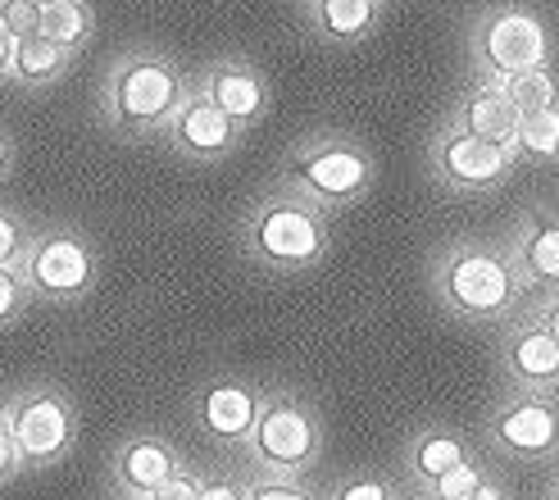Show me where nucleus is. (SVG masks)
Here are the masks:
<instances>
[{
    "label": "nucleus",
    "mask_w": 559,
    "mask_h": 500,
    "mask_svg": "<svg viewBox=\"0 0 559 500\" xmlns=\"http://www.w3.org/2000/svg\"><path fill=\"white\" fill-rule=\"evenodd\" d=\"M542 328H546V332H550V337L559 342V300H555V305H550V310H546V319H542Z\"/></svg>",
    "instance_id": "nucleus-35"
},
{
    "label": "nucleus",
    "mask_w": 559,
    "mask_h": 500,
    "mask_svg": "<svg viewBox=\"0 0 559 500\" xmlns=\"http://www.w3.org/2000/svg\"><path fill=\"white\" fill-rule=\"evenodd\" d=\"M19 474H23L19 447H14V432H10V419H5V405H0V483H14Z\"/></svg>",
    "instance_id": "nucleus-30"
},
{
    "label": "nucleus",
    "mask_w": 559,
    "mask_h": 500,
    "mask_svg": "<svg viewBox=\"0 0 559 500\" xmlns=\"http://www.w3.org/2000/svg\"><path fill=\"white\" fill-rule=\"evenodd\" d=\"M323 447L319 419L305 409L296 396H269L260 401L255 428L246 437V451L255 455V464L273 478H296L300 468H310Z\"/></svg>",
    "instance_id": "nucleus-6"
},
{
    "label": "nucleus",
    "mask_w": 559,
    "mask_h": 500,
    "mask_svg": "<svg viewBox=\"0 0 559 500\" xmlns=\"http://www.w3.org/2000/svg\"><path fill=\"white\" fill-rule=\"evenodd\" d=\"M460 128L468 136H483V142H496V146H506L514 151V132H519V109L510 105L506 87H483V92H473L460 109Z\"/></svg>",
    "instance_id": "nucleus-16"
},
{
    "label": "nucleus",
    "mask_w": 559,
    "mask_h": 500,
    "mask_svg": "<svg viewBox=\"0 0 559 500\" xmlns=\"http://www.w3.org/2000/svg\"><path fill=\"white\" fill-rule=\"evenodd\" d=\"M378 19V0H314V27L332 41L365 37Z\"/></svg>",
    "instance_id": "nucleus-21"
},
{
    "label": "nucleus",
    "mask_w": 559,
    "mask_h": 500,
    "mask_svg": "<svg viewBox=\"0 0 559 500\" xmlns=\"http://www.w3.org/2000/svg\"><path fill=\"white\" fill-rule=\"evenodd\" d=\"M478 55H483V69L496 78V87H506L519 73L546 69V55H550L546 23L527 10H500L483 23Z\"/></svg>",
    "instance_id": "nucleus-8"
},
{
    "label": "nucleus",
    "mask_w": 559,
    "mask_h": 500,
    "mask_svg": "<svg viewBox=\"0 0 559 500\" xmlns=\"http://www.w3.org/2000/svg\"><path fill=\"white\" fill-rule=\"evenodd\" d=\"M27 305H33V296H27L19 269H0V328L19 323Z\"/></svg>",
    "instance_id": "nucleus-27"
},
{
    "label": "nucleus",
    "mask_w": 559,
    "mask_h": 500,
    "mask_svg": "<svg viewBox=\"0 0 559 500\" xmlns=\"http://www.w3.org/2000/svg\"><path fill=\"white\" fill-rule=\"evenodd\" d=\"M151 500H201V478H195L191 468H178V474L164 483Z\"/></svg>",
    "instance_id": "nucleus-31"
},
{
    "label": "nucleus",
    "mask_w": 559,
    "mask_h": 500,
    "mask_svg": "<svg viewBox=\"0 0 559 500\" xmlns=\"http://www.w3.org/2000/svg\"><path fill=\"white\" fill-rule=\"evenodd\" d=\"M373 178L369 155L350 142H314L287 159V187L314 205H350Z\"/></svg>",
    "instance_id": "nucleus-7"
},
{
    "label": "nucleus",
    "mask_w": 559,
    "mask_h": 500,
    "mask_svg": "<svg viewBox=\"0 0 559 500\" xmlns=\"http://www.w3.org/2000/svg\"><path fill=\"white\" fill-rule=\"evenodd\" d=\"M10 164H14V142H10L5 132H0V178L10 174Z\"/></svg>",
    "instance_id": "nucleus-34"
},
{
    "label": "nucleus",
    "mask_w": 559,
    "mask_h": 500,
    "mask_svg": "<svg viewBox=\"0 0 559 500\" xmlns=\"http://www.w3.org/2000/svg\"><path fill=\"white\" fill-rule=\"evenodd\" d=\"M164 132H169V142L187 159H223L241 136V128L223 115V109H214L205 96H187Z\"/></svg>",
    "instance_id": "nucleus-11"
},
{
    "label": "nucleus",
    "mask_w": 559,
    "mask_h": 500,
    "mask_svg": "<svg viewBox=\"0 0 559 500\" xmlns=\"http://www.w3.org/2000/svg\"><path fill=\"white\" fill-rule=\"evenodd\" d=\"M246 250L273 273H300L323 260L328 250V218L314 201L296 191H277L260 201L246 224Z\"/></svg>",
    "instance_id": "nucleus-2"
},
{
    "label": "nucleus",
    "mask_w": 559,
    "mask_h": 500,
    "mask_svg": "<svg viewBox=\"0 0 559 500\" xmlns=\"http://www.w3.org/2000/svg\"><path fill=\"white\" fill-rule=\"evenodd\" d=\"M519 264L523 273L542 287H559V218L555 214H533L527 233L519 241Z\"/></svg>",
    "instance_id": "nucleus-18"
},
{
    "label": "nucleus",
    "mask_w": 559,
    "mask_h": 500,
    "mask_svg": "<svg viewBox=\"0 0 559 500\" xmlns=\"http://www.w3.org/2000/svg\"><path fill=\"white\" fill-rule=\"evenodd\" d=\"M27 241H33V228L10 205H0V269H19Z\"/></svg>",
    "instance_id": "nucleus-26"
},
{
    "label": "nucleus",
    "mask_w": 559,
    "mask_h": 500,
    "mask_svg": "<svg viewBox=\"0 0 559 500\" xmlns=\"http://www.w3.org/2000/svg\"><path fill=\"white\" fill-rule=\"evenodd\" d=\"M10 50H14V41L0 33V78H5V69H10Z\"/></svg>",
    "instance_id": "nucleus-36"
},
{
    "label": "nucleus",
    "mask_w": 559,
    "mask_h": 500,
    "mask_svg": "<svg viewBox=\"0 0 559 500\" xmlns=\"http://www.w3.org/2000/svg\"><path fill=\"white\" fill-rule=\"evenodd\" d=\"M19 277L33 300H50V305L82 300L100 277L96 246L69 228L33 233V241H27L23 260H19Z\"/></svg>",
    "instance_id": "nucleus-3"
},
{
    "label": "nucleus",
    "mask_w": 559,
    "mask_h": 500,
    "mask_svg": "<svg viewBox=\"0 0 559 500\" xmlns=\"http://www.w3.org/2000/svg\"><path fill=\"white\" fill-rule=\"evenodd\" d=\"M0 33H5L10 41L41 33V5L37 0H0Z\"/></svg>",
    "instance_id": "nucleus-25"
},
{
    "label": "nucleus",
    "mask_w": 559,
    "mask_h": 500,
    "mask_svg": "<svg viewBox=\"0 0 559 500\" xmlns=\"http://www.w3.org/2000/svg\"><path fill=\"white\" fill-rule=\"evenodd\" d=\"M37 5H41V10H46V5H55V0H37Z\"/></svg>",
    "instance_id": "nucleus-38"
},
{
    "label": "nucleus",
    "mask_w": 559,
    "mask_h": 500,
    "mask_svg": "<svg viewBox=\"0 0 559 500\" xmlns=\"http://www.w3.org/2000/svg\"><path fill=\"white\" fill-rule=\"evenodd\" d=\"M182 468L178 451L169 447L164 437H132L115 451V464H109V474H115V487L119 496H142L151 500L164 483Z\"/></svg>",
    "instance_id": "nucleus-12"
},
{
    "label": "nucleus",
    "mask_w": 559,
    "mask_h": 500,
    "mask_svg": "<svg viewBox=\"0 0 559 500\" xmlns=\"http://www.w3.org/2000/svg\"><path fill=\"white\" fill-rule=\"evenodd\" d=\"M491 441L506 455L542 460L559 451V405L550 396H523L491 419Z\"/></svg>",
    "instance_id": "nucleus-9"
},
{
    "label": "nucleus",
    "mask_w": 559,
    "mask_h": 500,
    "mask_svg": "<svg viewBox=\"0 0 559 500\" xmlns=\"http://www.w3.org/2000/svg\"><path fill=\"white\" fill-rule=\"evenodd\" d=\"M437 164H441V178L455 182V187H491L510 174L514 164V151L496 146V142H483V136H468L464 128L451 132L437 151Z\"/></svg>",
    "instance_id": "nucleus-13"
},
{
    "label": "nucleus",
    "mask_w": 559,
    "mask_h": 500,
    "mask_svg": "<svg viewBox=\"0 0 559 500\" xmlns=\"http://www.w3.org/2000/svg\"><path fill=\"white\" fill-rule=\"evenodd\" d=\"M201 96H205L214 109H223V115H228L237 128L255 123V119L264 115V105H269L264 78L250 69V64H241V60H223V64H214V69L205 73Z\"/></svg>",
    "instance_id": "nucleus-14"
},
{
    "label": "nucleus",
    "mask_w": 559,
    "mask_h": 500,
    "mask_svg": "<svg viewBox=\"0 0 559 500\" xmlns=\"http://www.w3.org/2000/svg\"><path fill=\"white\" fill-rule=\"evenodd\" d=\"M182 100H187V87L174 60H164L155 50H132L109 73L105 115L123 136H159Z\"/></svg>",
    "instance_id": "nucleus-1"
},
{
    "label": "nucleus",
    "mask_w": 559,
    "mask_h": 500,
    "mask_svg": "<svg viewBox=\"0 0 559 500\" xmlns=\"http://www.w3.org/2000/svg\"><path fill=\"white\" fill-rule=\"evenodd\" d=\"M506 96L519 115H537V109H550L559 105V92H555V78L546 69H533V73H519L506 82Z\"/></svg>",
    "instance_id": "nucleus-23"
},
{
    "label": "nucleus",
    "mask_w": 559,
    "mask_h": 500,
    "mask_svg": "<svg viewBox=\"0 0 559 500\" xmlns=\"http://www.w3.org/2000/svg\"><path fill=\"white\" fill-rule=\"evenodd\" d=\"M246 500H319L310 487H300L296 478H273L260 474L255 483H246Z\"/></svg>",
    "instance_id": "nucleus-28"
},
{
    "label": "nucleus",
    "mask_w": 559,
    "mask_h": 500,
    "mask_svg": "<svg viewBox=\"0 0 559 500\" xmlns=\"http://www.w3.org/2000/svg\"><path fill=\"white\" fill-rule=\"evenodd\" d=\"M514 151L533 155V159H555L559 155V105L537 109V115H519Z\"/></svg>",
    "instance_id": "nucleus-22"
},
{
    "label": "nucleus",
    "mask_w": 559,
    "mask_h": 500,
    "mask_svg": "<svg viewBox=\"0 0 559 500\" xmlns=\"http://www.w3.org/2000/svg\"><path fill=\"white\" fill-rule=\"evenodd\" d=\"M92 23H96L92 0H55V5L41 10V37L73 55V50L87 46Z\"/></svg>",
    "instance_id": "nucleus-20"
},
{
    "label": "nucleus",
    "mask_w": 559,
    "mask_h": 500,
    "mask_svg": "<svg viewBox=\"0 0 559 500\" xmlns=\"http://www.w3.org/2000/svg\"><path fill=\"white\" fill-rule=\"evenodd\" d=\"M260 401L264 396L250 382H237V378L205 382L201 396H195V424H201L214 441H223V447H246L250 428H255Z\"/></svg>",
    "instance_id": "nucleus-10"
},
{
    "label": "nucleus",
    "mask_w": 559,
    "mask_h": 500,
    "mask_svg": "<svg viewBox=\"0 0 559 500\" xmlns=\"http://www.w3.org/2000/svg\"><path fill=\"white\" fill-rule=\"evenodd\" d=\"M332 500H396V491H391L382 478H346L337 491H332Z\"/></svg>",
    "instance_id": "nucleus-29"
},
{
    "label": "nucleus",
    "mask_w": 559,
    "mask_h": 500,
    "mask_svg": "<svg viewBox=\"0 0 559 500\" xmlns=\"http://www.w3.org/2000/svg\"><path fill=\"white\" fill-rule=\"evenodd\" d=\"M119 500H142V496H119Z\"/></svg>",
    "instance_id": "nucleus-39"
},
{
    "label": "nucleus",
    "mask_w": 559,
    "mask_h": 500,
    "mask_svg": "<svg viewBox=\"0 0 559 500\" xmlns=\"http://www.w3.org/2000/svg\"><path fill=\"white\" fill-rule=\"evenodd\" d=\"M69 64H73V55H69V50H60L55 41H46L41 33H33V37L14 41L5 78L14 82V87H27V92H33V87H50V82L60 78Z\"/></svg>",
    "instance_id": "nucleus-17"
},
{
    "label": "nucleus",
    "mask_w": 559,
    "mask_h": 500,
    "mask_svg": "<svg viewBox=\"0 0 559 500\" xmlns=\"http://www.w3.org/2000/svg\"><path fill=\"white\" fill-rule=\"evenodd\" d=\"M201 500H246V487L237 478H201Z\"/></svg>",
    "instance_id": "nucleus-32"
},
{
    "label": "nucleus",
    "mask_w": 559,
    "mask_h": 500,
    "mask_svg": "<svg viewBox=\"0 0 559 500\" xmlns=\"http://www.w3.org/2000/svg\"><path fill=\"white\" fill-rule=\"evenodd\" d=\"M550 500H559V478H555V487H550Z\"/></svg>",
    "instance_id": "nucleus-37"
},
{
    "label": "nucleus",
    "mask_w": 559,
    "mask_h": 500,
    "mask_svg": "<svg viewBox=\"0 0 559 500\" xmlns=\"http://www.w3.org/2000/svg\"><path fill=\"white\" fill-rule=\"evenodd\" d=\"M460 460H468L464 437H460V432H445V428H428V432L409 447V468H414V478L424 483V487L437 483L441 474H451Z\"/></svg>",
    "instance_id": "nucleus-19"
},
{
    "label": "nucleus",
    "mask_w": 559,
    "mask_h": 500,
    "mask_svg": "<svg viewBox=\"0 0 559 500\" xmlns=\"http://www.w3.org/2000/svg\"><path fill=\"white\" fill-rule=\"evenodd\" d=\"M468 500H510V496H506V487H496V483H491V478H487V483H483V487H478V491H473V496H468Z\"/></svg>",
    "instance_id": "nucleus-33"
},
{
    "label": "nucleus",
    "mask_w": 559,
    "mask_h": 500,
    "mask_svg": "<svg viewBox=\"0 0 559 500\" xmlns=\"http://www.w3.org/2000/svg\"><path fill=\"white\" fill-rule=\"evenodd\" d=\"M5 419L23 468H50L78 447V414L60 386H19L5 401Z\"/></svg>",
    "instance_id": "nucleus-5"
},
{
    "label": "nucleus",
    "mask_w": 559,
    "mask_h": 500,
    "mask_svg": "<svg viewBox=\"0 0 559 500\" xmlns=\"http://www.w3.org/2000/svg\"><path fill=\"white\" fill-rule=\"evenodd\" d=\"M506 365L523 386H559V342L542 323H527L506 342Z\"/></svg>",
    "instance_id": "nucleus-15"
},
{
    "label": "nucleus",
    "mask_w": 559,
    "mask_h": 500,
    "mask_svg": "<svg viewBox=\"0 0 559 500\" xmlns=\"http://www.w3.org/2000/svg\"><path fill=\"white\" fill-rule=\"evenodd\" d=\"M487 483V474H483V464H473V460H460L451 474H441L437 483H428V496L432 500H468L473 491H478Z\"/></svg>",
    "instance_id": "nucleus-24"
},
{
    "label": "nucleus",
    "mask_w": 559,
    "mask_h": 500,
    "mask_svg": "<svg viewBox=\"0 0 559 500\" xmlns=\"http://www.w3.org/2000/svg\"><path fill=\"white\" fill-rule=\"evenodd\" d=\"M437 291L464 319H500L519 296V269L487 246H455L437 269Z\"/></svg>",
    "instance_id": "nucleus-4"
}]
</instances>
